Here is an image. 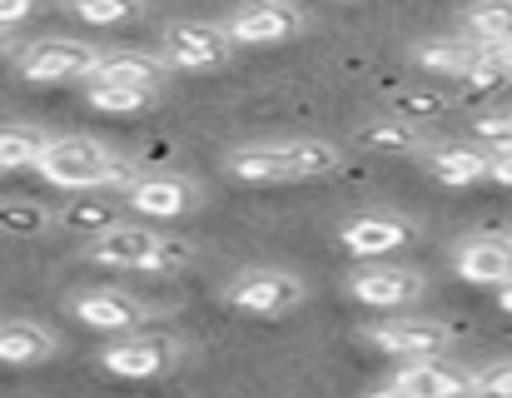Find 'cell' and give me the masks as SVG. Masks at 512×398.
Listing matches in <instances>:
<instances>
[{"label":"cell","instance_id":"1","mask_svg":"<svg viewBox=\"0 0 512 398\" xmlns=\"http://www.w3.org/2000/svg\"><path fill=\"white\" fill-rule=\"evenodd\" d=\"M90 264H105V269H179L194 259V249L184 239H170V234H155L145 224H115L105 234H90V249H85Z\"/></svg>","mask_w":512,"mask_h":398},{"label":"cell","instance_id":"2","mask_svg":"<svg viewBox=\"0 0 512 398\" xmlns=\"http://www.w3.org/2000/svg\"><path fill=\"white\" fill-rule=\"evenodd\" d=\"M115 160H120V155H110L105 145H95V140H85V135H65V140H45L35 170H40L50 185H60V190H105Z\"/></svg>","mask_w":512,"mask_h":398},{"label":"cell","instance_id":"3","mask_svg":"<svg viewBox=\"0 0 512 398\" xmlns=\"http://www.w3.org/2000/svg\"><path fill=\"white\" fill-rule=\"evenodd\" d=\"M304 299H309V289H304V279L289 274V269H244V274H234V279L224 284V304H229V309L264 314V319L289 314V309H299Z\"/></svg>","mask_w":512,"mask_h":398},{"label":"cell","instance_id":"4","mask_svg":"<svg viewBox=\"0 0 512 398\" xmlns=\"http://www.w3.org/2000/svg\"><path fill=\"white\" fill-rule=\"evenodd\" d=\"M95 65H100V50H95V45H85V40H70V35L35 40V45L20 55V75H25V80H35V85L85 80Z\"/></svg>","mask_w":512,"mask_h":398},{"label":"cell","instance_id":"5","mask_svg":"<svg viewBox=\"0 0 512 398\" xmlns=\"http://www.w3.org/2000/svg\"><path fill=\"white\" fill-rule=\"evenodd\" d=\"M234 55V40L224 25L209 20H179L165 30V65L174 70H214Z\"/></svg>","mask_w":512,"mask_h":398},{"label":"cell","instance_id":"6","mask_svg":"<svg viewBox=\"0 0 512 398\" xmlns=\"http://www.w3.org/2000/svg\"><path fill=\"white\" fill-rule=\"evenodd\" d=\"M299 30H304V10L294 0H254V5L234 10V20H229L234 45H284Z\"/></svg>","mask_w":512,"mask_h":398},{"label":"cell","instance_id":"7","mask_svg":"<svg viewBox=\"0 0 512 398\" xmlns=\"http://www.w3.org/2000/svg\"><path fill=\"white\" fill-rule=\"evenodd\" d=\"M179 344L165 334H135V339H120V344H105L100 349V364L120 379H160L174 364Z\"/></svg>","mask_w":512,"mask_h":398},{"label":"cell","instance_id":"8","mask_svg":"<svg viewBox=\"0 0 512 398\" xmlns=\"http://www.w3.org/2000/svg\"><path fill=\"white\" fill-rule=\"evenodd\" d=\"M368 344H378L383 354H398V359H438L453 344V329L438 319H393V324L368 329Z\"/></svg>","mask_w":512,"mask_h":398},{"label":"cell","instance_id":"9","mask_svg":"<svg viewBox=\"0 0 512 398\" xmlns=\"http://www.w3.org/2000/svg\"><path fill=\"white\" fill-rule=\"evenodd\" d=\"M348 294L358 304H373V309H398V304H413L423 294V279L413 269H393V264H373V269H358L348 274Z\"/></svg>","mask_w":512,"mask_h":398},{"label":"cell","instance_id":"10","mask_svg":"<svg viewBox=\"0 0 512 398\" xmlns=\"http://www.w3.org/2000/svg\"><path fill=\"white\" fill-rule=\"evenodd\" d=\"M75 319L95 334H135L145 324V309L130 299V294H115V289H95V294H80L75 299Z\"/></svg>","mask_w":512,"mask_h":398},{"label":"cell","instance_id":"11","mask_svg":"<svg viewBox=\"0 0 512 398\" xmlns=\"http://www.w3.org/2000/svg\"><path fill=\"white\" fill-rule=\"evenodd\" d=\"M125 199L140 209V214H150V219H174V214H184V209H194V199L199 190L189 185V180H179V175H140Z\"/></svg>","mask_w":512,"mask_h":398},{"label":"cell","instance_id":"12","mask_svg":"<svg viewBox=\"0 0 512 398\" xmlns=\"http://www.w3.org/2000/svg\"><path fill=\"white\" fill-rule=\"evenodd\" d=\"M408 244V224L403 219H388V214H363V219H348L343 224V249L358 254V259H383L393 249Z\"/></svg>","mask_w":512,"mask_h":398},{"label":"cell","instance_id":"13","mask_svg":"<svg viewBox=\"0 0 512 398\" xmlns=\"http://www.w3.org/2000/svg\"><path fill=\"white\" fill-rule=\"evenodd\" d=\"M458 274L468 284H508L512 279V239L503 234H488V239H473L458 249Z\"/></svg>","mask_w":512,"mask_h":398},{"label":"cell","instance_id":"14","mask_svg":"<svg viewBox=\"0 0 512 398\" xmlns=\"http://www.w3.org/2000/svg\"><path fill=\"white\" fill-rule=\"evenodd\" d=\"M50 354H55V334L45 324H30V319H5L0 324V364L30 369V364H45Z\"/></svg>","mask_w":512,"mask_h":398},{"label":"cell","instance_id":"15","mask_svg":"<svg viewBox=\"0 0 512 398\" xmlns=\"http://www.w3.org/2000/svg\"><path fill=\"white\" fill-rule=\"evenodd\" d=\"M224 165H229L234 180H249V185H264V180H294L289 140H279V145H244V150H234Z\"/></svg>","mask_w":512,"mask_h":398},{"label":"cell","instance_id":"16","mask_svg":"<svg viewBox=\"0 0 512 398\" xmlns=\"http://www.w3.org/2000/svg\"><path fill=\"white\" fill-rule=\"evenodd\" d=\"M428 175L438 185H478L488 180V150H473V145H443V150H428Z\"/></svg>","mask_w":512,"mask_h":398},{"label":"cell","instance_id":"17","mask_svg":"<svg viewBox=\"0 0 512 398\" xmlns=\"http://www.w3.org/2000/svg\"><path fill=\"white\" fill-rule=\"evenodd\" d=\"M483 40H463V35H433L423 45H413V60L433 75H463L468 65H478Z\"/></svg>","mask_w":512,"mask_h":398},{"label":"cell","instance_id":"18","mask_svg":"<svg viewBox=\"0 0 512 398\" xmlns=\"http://www.w3.org/2000/svg\"><path fill=\"white\" fill-rule=\"evenodd\" d=\"M358 145L363 150H388V155H418L423 150V125L403 120V115H378L358 125Z\"/></svg>","mask_w":512,"mask_h":398},{"label":"cell","instance_id":"19","mask_svg":"<svg viewBox=\"0 0 512 398\" xmlns=\"http://www.w3.org/2000/svg\"><path fill=\"white\" fill-rule=\"evenodd\" d=\"M165 75V60L140 55V50H120V55H100V65L90 70V80H110V85H135V90H155Z\"/></svg>","mask_w":512,"mask_h":398},{"label":"cell","instance_id":"20","mask_svg":"<svg viewBox=\"0 0 512 398\" xmlns=\"http://www.w3.org/2000/svg\"><path fill=\"white\" fill-rule=\"evenodd\" d=\"M393 384L408 389L413 398H443V394H453V389H463L468 374L453 369V364H438V359H413L408 369H398Z\"/></svg>","mask_w":512,"mask_h":398},{"label":"cell","instance_id":"21","mask_svg":"<svg viewBox=\"0 0 512 398\" xmlns=\"http://www.w3.org/2000/svg\"><path fill=\"white\" fill-rule=\"evenodd\" d=\"M60 224L65 229H75V234H105V229H115V224H125V214H120V199H70L65 209H60Z\"/></svg>","mask_w":512,"mask_h":398},{"label":"cell","instance_id":"22","mask_svg":"<svg viewBox=\"0 0 512 398\" xmlns=\"http://www.w3.org/2000/svg\"><path fill=\"white\" fill-rule=\"evenodd\" d=\"M45 150V135L35 125H5L0 130V170H35Z\"/></svg>","mask_w":512,"mask_h":398},{"label":"cell","instance_id":"23","mask_svg":"<svg viewBox=\"0 0 512 398\" xmlns=\"http://www.w3.org/2000/svg\"><path fill=\"white\" fill-rule=\"evenodd\" d=\"M90 105L105 115H140L155 105V90H135V85H110V80H90Z\"/></svg>","mask_w":512,"mask_h":398},{"label":"cell","instance_id":"24","mask_svg":"<svg viewBox=\"0 0 512 398\" xmlns=\"http://www.w3.org/2000/svg\"><path fill=\"white\" fill-rule=\"evenodd\" d=\"M463 25L488 45V40H512V0H478L468 15H463Z\"/></svg>","mask_w":512,"mask_h":398},{"label":"cell","instance_id":"25","mask_svg":"<svg viewBox=\"0 0 512 398\" xmlns=\"http://www.w3.org/2000/svg\"><path fill=\"white\" fill-rule=\"evenodd\" d=\"M50 224V209L35 204V199H0V229L25 239V234H40Z\"/></svg>","mask_w":512,"mask_h":398},{"label":"cell","instance_id":"26","mask_svg":"<svg viewBox=\"0 0 512 398\" xmlns=\"http://www.w3.org/2000/svg\"><path fill=\"white\" fill-rule=\"evenodd\" d=\"M448 110H453V100H448V95H438V90H423V85H418V90H398V95H393V115L418 120V125H423V120H438V115H448Z\"/></svg>","mask_w":512,"mask_h":398},{"label":"cell","instance_id":"27","mask_svg":"<svg viewBox=\"0 0 512 398\" xmlns=\"http://www.w3.org/2000/svg\"><path fill=\"white\" fill-rule=\"evenodd\" d=\"M70 5H75V15L90 20V25H120V20L140 15V0H70Z\"/></svg>","mask_w":512,"mask_h":398},{"label":"cell","instance_id":"28","mask_svg":"<svg viewBox=\"0 0 512 398\" xmlns=\"http://www.w3.org/2000/svg\"><path fill=\"white\" fill-rule=\"evenodd\" d=\"M458 80H463V90H468V95H498L503 85H512L508 75H503L498 65H488L483 55H478V65H468V70H463Z\"/></svg>","mask_w":512,"mask_h":398},{"label":"cell","instance_id":"29","mask_svg":"<svg viewBox=\"0 0 512 398\" xmlns=\"http://www.w3.org/2000/svg\"><path fill=\"white\" fill-rule=\"evenodd\" d=\"M468 384H473V394L478 398H512V359L488 364V369H483V374H473Z\"/></svg>","mask_w":512,"mask_h":398},{"label":"cell","instance_id":"30","mask_svg":"<svg viewBox=\"0 0 512 398\" xmlns=\"http://www.w3.org/2000/svg\"><path fill=\"white\" fill-rule=\"evenodd\" d=\"M473 130H478V140H488L493 150H503V145H512V110H493V115H483Z\"/></svg>","mask_w":512,"mask_h":398},{"label":"cell","instance_id":"31","mask_svg":"<svg viewBox=\"0 0 512 398\" xmlns=\"http://www.w3.org/2000/svg\"><path fill=\"white\" fill-rule=\"evenodd\" d=\"M488 180H498V185H508L512 190V145L488 150Z\"/></svg>","mask_w":512,"mask_h":398},{"label":"cell","instance_id":"32","mask_svg":"<svg viewBox=\"0 0 512 398\" xmlns=\"http://www.w3.org/2000/svg\"><path fill=\"white\" fill-rule=\"evenodd\" d=\"M483 60L498 65V70L512 80V40H488V45H483Z\"/></svg>","mask_w":512,"mask_h":398},{"label":"cell","instance_id":"33","mask_svg":"<svg viewBox=\"0 0 512 398\" xmlns=\"http://www.w3.org/2000/svg\"><path fill=\"white\" fill-rule=\"evenodd\" d=\"M35 10V0H0V25H15Z\"/></svg>","mask_w":512,"mask_h":398},{"label":"cell","instance_id":"34","mask_svg":"<svg viewBox=\"0 0 512 398\" xmlns=\"http://www.w3.org/2000/svg\"><path fill=\"white\" fill-rule=\"evenodd\" d=\"M498 309H503V314H512V279H508V284H498Z\"/></svg>","mask_w":512,"mask_h":398},{"label":"cell","instance_id":"35","mask_svg":"<svg viewBox=\"0 0 512 398\" xmlns=\"http://www.w3.org/2000/svg\"><path fill=\"white\" fill-rule=\"evenodd\" d=\"M368 398H413V394H408V389H398V384H388V389H373Z\"/></svg>","mask_w":512,"mask_h":398},{"label":"cell","instance_id":"36","mask_svg":"<svg viewBox=\"0 0 512 398\" xmlns=\"http://www.w3.org/2000/svg\"><path fill=\"white\" fill-rule=\"evenodd\" d=\"M443 398H478V394H473V384H463V389H453V394H443Z\"/></svg>","mask_w":512,"mask_h":398},{"label":"cell","instance_id":"37","mask_svg":"<svg viewBox=\"0 0 512 398\" xmlns=\"http://www.w3.org/2000/svg\"><path fill=\"white\" fill-rule=\"evenodd\" d=\"M0 50H5V35H0Z\"/></svg>","mask_w":512,"mask_h":398}]
</instances>
